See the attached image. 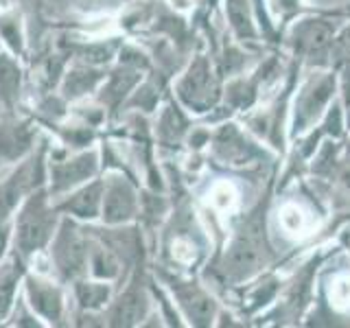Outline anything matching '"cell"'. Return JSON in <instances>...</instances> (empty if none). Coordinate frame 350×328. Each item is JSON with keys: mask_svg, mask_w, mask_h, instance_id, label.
<instances>
[{"mask_svg": "<svg viewBox=\"0 0 350 328\" xmlns=\"http://www.w3.org/2000/svg\"><path fill=\"white\" fill-rule=\"evenodd\" d=\"M44 178L46 171H44L42 153H38L22 162L5 180H0V221H7L29 193L42 189Z\"/></svg>", "mask_w": 350, "mask_h": 328, "instance_id": "4", "label": "cell"}, {"mask_svg": "<svg viewBox=\"0 0 350 328\" xmlns=\"http://www.w3.org/2000/svg\"><path fill=\"white\" fill-rule=\"evenodd\" d=\"M324 131L333 136H339L342 134V112H339V107H333L331 112H328V118L324 123Z\"/></svg>", "mask_w": 350, "mask_h": 328, "instance_id": "29", "label": "cell"}, {"mask_svg": "<svg viewBox=\"0 0 350 328\" xmlns=\"http://www.w3.org/2000/svg\"><path fill=\"white\" fill-rule=\"evenodd\" d=\"M331 53L339 62H350V29H346L342 36L333 40Z\"/></svg>", "mask_w": 350, "mask_h": 328, "instance_id": "27", "label": "cell"}, {"mask_svg": "<svg viewBox=\"0 0 350 328\" xmlns=\"http://www.w3.org/2000/svg\"><path fill=\"white\" fill-rule=\"evenodd\" d=\"M138 83V74L136 70H129V68H123V70H116L109 74V79L105 81L103 85V101H107L109 105H118L120 101L125 98V94L131 90Z\"/></svg>", "mask_w": 350, "mask_h": 328, "instance_id": "21", "label": "cell"}, {"mask_svg": "<svg viewBox=\"0 0 350 328\" xmlns=\"http://www.w3.org/2000/svg\"><path fill=\"white\" fill-rule=\"evenodd\" d=\"M88 271L92 273V278L114 280L120 273V262H118L116 254L109 247L92 245L90 247V262H88Z\"/></svg>", "mask_w": 350, "mask_h": 328, "instance_id": "20", "label": "cell"}, {"mask_svg": "<svg viewBox=\"0 0 350 328\" xmlns=\"http://www.w3.org/2000/svg\"><path fill=\"white\" fill-rule=\"evenodd\" d=\"M0 160H3V158H0Z\"/></svg>", "mask_w": 350, "mask_h": 328, "instance_id": "32", "label": "cell"}, {"mask_svg": "<svg viewBox=\"0 0 350 328\" xmlns=\"http://www.w3.org/2000/svg\"><path fill=\"white\" fill-rule=\"evenodd\" d=\"M0 36H3V40L11 46V51L20 53L22 51V36H20V27L18 22L14 18H0Z\"/></svg>", "mask_w": 350, "mask_h": 328, "instance_id": "24", "label": "cell"}, {"mask_svg": "<svg viewBox=\"0 0 350 328\" xmlns=\"http://www.w3.org/2000/svg\"><path fill=\"white\" fill-rule=\"evenodd\" d=\"M276 3H278V9L284 11V14H287V11H293L295 7H298V0H276Z\"/></svg>", "mask_w": 350, "mask_h": 328, "instance_id": "30", "label": "cell"}, {"mask_svg": "<svg viewBox=\"0 0 350 328\" xmlns=\"http://www.w3.org/2000/svg\"><path fill=\"white\" fill-rule=\"evenodd\" d=\"M269 260V245L265 238V219L252 213L243 228L230 241L221 260V271L230 280H243L256 273Z\"/></svg>", "mask_w": 350, "mask_h": 328, "instance_id": "2", "label": "cell"}, {"mask_svg": "<svg viewBox=\"0 0 350 328\" xmlns=\"http://www.w3.org/2000/svg\"><path fill=\"white\" fill-rule=\"evenodd\" d=\"M178 96L186 107L195 109V112H206L215 105L219 96V83L206 57H197L189 66V70L178 83Z\"/></svg>", "mask_w": 350, "mask_h": 328, "instance_id": "5", "label": "cell"}, {"mask_svg": "<svg viewBox=\"0 0 350 328\" xmlns=\"http://www.w3.org/2000/svg\"><path fill=\"white\" fill-rule=\"evenodd\" d=\"M11 236H14V223H9V219L7 221H0V262H3L7 249H9Z\"/></svg>", "mask_w": 350, "mask_h": 328, "instance_id": "28", "label": "cell"}, {"mask_svg": "<svg viewBox=\"0 0 350 328\" xmlns=\"http://www.w3.org/2000/svg\"><path fill=\"white\" fill-rule=\"evenodd\" d=\"M184 118L182 114L178 112V107L169 105L167 109H164V114L160 118V136L162 140H178L182 134H184Z\"/></svg>", "mask_w": 350, "mask_h": 328, "instance_id": "23", "label": "cell"}, {"mask_svg": "<svg viewBox=\"0 0 350 328\" xmlns=\"http://www.w3.org/2000/svg\"><path fill=\"white\" fill-rule=\"evenodd\" d=\"M228 98H230V103H234L237 107H247L254 101V85L247 81H239L230 87Z\"/></svg>", "mask_w": 350, "mask_h": 328, "instance_id": "25", "label": "cell"}, {"mask_svg": "<svg viewBox=\"0 0 350 328\" xmlns=\"http://www.w3.org/2000/svg\"><path fill=\"white\" fill-rule=\"evenodd\" d=\"M31 147V131L27 125H11L0 131V158L16 160L22 158Z\"/></svg>", "mask_w": 350, "mask_h": 328, "instance_id": "19", "label": "cell"}, {"mask_svg": "<svg viewBox=\"0 0 350 328\" xmlns=\"http://www.w3.org/2000/svg\"><path fill=\"white\" fill-rule=\"evenodd\" d=\"M25 298L33 313L42 317L46 324H59V320L64 317V293L57 284L40 276H27Z\"/></svg>", "mask_w": 350, "mask_h": 328, "instance_id": "8", "label": "cell"}, {"mask_svg": "<svg viewBox=\"0 0 350 328\" xmlns=\"http://www.w3.org/2000/svg\"><path fill=\"white\" fill-rule=\"evenodd\" d=\"M75 298L79 302L81 311H88V313H96L101 311L103 306L109 304L112 300V284L109 280H75Z\"/></svg>", "mask_w": 350, "mask_h": 328, "instance_id": "15", "label": "cell"}, {"mask_svg": "<svg viewBox=\"0 0 350 328\" xmlns=\"http://www.w3.org/2000/svg\"><path fill=\"white\" fill-rule=\"evenodd\" d=\"M217 153L230 164H245L252 156H254V147L245 142V138L234 129V125H228L219 131L217 136Z\"/></svg>", "mask_w": 350, "mask_h": 328, "instance_id": "16", "label": "cell"}, {"mask_svg": "<svg viewBox=\"0 0 350 328\" xmlns=\"http://www.w3.org/2000/svg\"><path fill=\"white\" fill-rule=\"evenodd\" d=\"M173 295L180 309L195 326H208L215 317V302L204 289L193 282H173Z\"/></svg>", "mask_w": 350, "mask_h": 328, "instance_id": "10", "label": "cell"}, {"mask_svg": "<svg viewBox=\"0 0 350 328\" xmlns=\"http://www.w3.org/2000/svg\"><path fill=\"white\" fill-rule=\"evenodd\" d=\"M333 87H335L333 77H322L320 81H315L306 87L302 96L298 98V105H295V131L306 129L322 114L324 105L328 103V98H331Z\"/></svg>", "mask_w": 350, "mask_h": 328, "instance_id": "11", "label": "cell"}, {"mask_svg": "<svg viewBox=\"0 0 350 328\" xmlns=\"http://www.w3.org/2000/svg\"><path fill=\"white\" fill-rule=\"evenodd\" d=\"M112 57V46H105V44H92V46H85L81 51V59L88 66H98V64H105Z\"/></svg>", "mask_w": 350, "mask_h": 328, "instance_id": "26", "label": "cell"}, {"mask_svg": "<svg viewBox=\"0 0 350 328\" xmlns=\"http://www.w3.org/2000/svg\"><path fill=\"white\" fill-rule=\"evenodd\" d=\"M59 210L51 204V197L44 189L29 193L22 200L16 221H14V238L16 251L20 258H31L44 247L51 245V238L57 232Z\"/></svg>", "mask_w": 350, "mask_h": 328, "instance_id": "1", "label": "cell"}, {"mask_svg": "<svg viewBox=\"0 0 350 328\" xmlns=\"http://www.w3.org/2000/svg\"><path fill=\"white\" fill-rule=\"evenodd\" d=\"M25 276V269L20 265V254L16 251L14 258L0 262V324L7 320V315L14 309L16 293L20 280Z\"/></svg>", "mask_w": 350, "mask_h": 328, "instance_id": "14", "label": "cell"}, {"mask_svg": "<svg viewBox=\"0 0 350 328\" xmlns=\"http://www.w3.org/2000/svg\"><path fill=\"white\" fill-rule=\"evenodd\" d=\"M226 14L239 38H254L250 0H226Z\"/></svg>", "mask_w": 350, "mask_h": 328, "instance_id": "22", "label": "cell"}, {"mask_svg": "<svg viewBox=\"0 0 350 328\" xmlns=\"http://www.w3.org/2000/svg\"><path fill=\"white\" fill-rule=\"evenodd\" d=\"M22 70L18 62L7 53H0V103L5 107H14L20 98Z\"/></svg>", "mask_w": 350, "mask_h": 328, "instance_id": "18", "label": "cell"}, {"mask_svg": "<svg viewBox=\"0 0 350 328\" xmlns=\"http://www.w3.org/2000/svg\"><path fill=\"white\" fill-rule=\"evenodd\" d=\"M149 309V298L145 289L138 282H131L129 287L118 295V300L109 313V324L112 326H136L145 320Z\"/></svg>", "mask_w": 350, "mask_h": 328, "instance_id": "13", "label": "cell"}, {"mask_svg": "<svg viewBox=\"0 0 350 328\" xmlns=\"http://www.w3.org/2000/svg\"><path fill=\"white\" fill-rule=\"evenodd\" d=\"M103 81V72L96 70L94 66H75L68 72H66V79H64V96L66 98H79L88 92H92L94 87Z\"/></svg>", "mask_w": 350, "mask_h": 328, "instance_id": "17", "label": "cell"}, {"mask_svg": "<svg viewBox=\"0 0 350 328\" xmlns=\"http://www.w3.org/2000/svg\"><path fill=\"white\" fill-rule=\"evenodd\" d=\"M90 241H88L72 217H64L57 232L51 238V258L64 280H79L88 273L90 262Z\"/></svg>", "mask_w": 350, "mask_h": 328, "instance_id": "3", "label": "cell"}, {"mask_svg": "<svg viewBox=\"0 0 350 328\" xmlns=\"http://www.w3.org/2000/svg\"><path fill=\"white\" fill-rule=\"evenodd\" d=\"M348 156H350V147H348Z\"/></svg>", "mask_w": 350, "mask_h": 328, "instance_id": "31", "label": "cell"}, {"mask_svg": "<svg viewBox=\"0 0 350 328\" xmlns=\"http://www.w3.org/2000/svg\"><path fill=\"white\" fill-rule=\"evenodd\" d=\"M295 49L304 53L306 57H320L333 46L335 31L324 20H304L293 31Z\"/></svg>", "mask_w": 350, "mask_h": 328, "instance_id": "12", "label": "cell"}, {"mask_svg": "<svg viewBox=\"0 0 350 328\" xmlns=\"http://www.w3.org/2000/svg\"><path fill=\"white\" fill-rule=\"evenodd\" d=\"M101 204H103V180H90L75 191L66 193L59 204L55 208L59 215L79 219V221H92V219L101 217Z\"/></svg>", "mask_w": 350, "mask_h": 328, "instance_id": "9", "label": "cell"}, {"mask_svg": "<svg viewBox=\"0 0 350 328\" xmlns=\"http://www.w3.org/2000/svg\"><path fill=\"white\" fill-rule=\"evenodd\" d=\"M96 171L98 158L94 151H83L68 160H53L49 162V195L64 197L66 193L75 191L77 186L96 178Z\"/></svg>", "mask_w": 350, "mask_h": 328, "instance_id": "7", "label": "cell"}, {"mask_svg": "<svg viewBox=\"0 0 350 328\" xmlns=\"http://www.w3.org/2000/svg\"><path fill=\"white\" fill-rule=\"evenodd\" d=\"M138 215V193L127 178L112 173L103 180L101 221L107 226H125Z\"/></svg>", "mask_w": 350, "mask_h": 328, "instance_id": "6", "label": "cell"}]
</instances>
